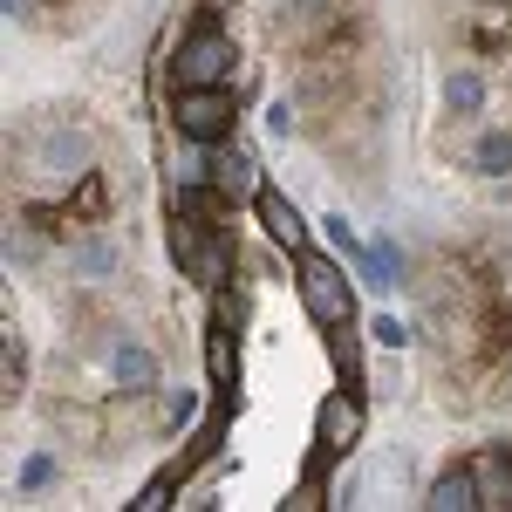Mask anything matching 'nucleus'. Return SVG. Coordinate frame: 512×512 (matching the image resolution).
<instances>
[{
    "label": "nucleus",
    "instance_id": "f257e3e1",
    "mask_svg": "<svg viewBox=\"0 0 512 512\" xmlns=\"http://www.w3.org/2000/svg\"><path fill=\"white\" fill-rule=\"evenodd\" d=\"M171 253H178V267L205 287V294H219V287H233V233L219 226V219H198V212H171Z\"/></svg>",
    "mask_w": 512,
    "mask_h": 512
},
{
    "label": "nucleus",
    "instance_id": "f03ea898",
    "mask_svg": "<svg viewBox=\"0 0 512 512\" xmlns=\"http://www.w3.org/2000/svg\"><path fill=\"white\" fill-rule=\"evenodd\" d=\"M233 41L219 35V14L212 7H198L192 14V35H185V48L171 55V82L178 89H205V82H226L233 76Z\"/></svg>",
    "mask_w": 512,
    "mask_h": 512
},
{
    "label": "nucleus",
    "instance_id": "7ed1b4c3",
    "mask_svg": "<svg viewBox=\"0 0 512 512\" xmlns=\"http://www.w3.org/2000/svg\"><path fill=\"white\" fill-rule=\"evenodd\" d=\"M294 287H301V301H308V315L321 321V335L328 328H349V315H355V294H349V280H342V267L328 260V253H301L294 260Z\"/></svg>",
    "mask_w": 512,
    "mask_h": 512
},
{
    "label": "nucleus",
    "instance_id": "20e7f679",
    "mask_svg": "<svg viewBox=\"0 0 512 512\" xmlns=\"http://www.w3.org/2000/svg\"><path fill=\"white\" fill-rule=\"evenodd\" d=\"M233 117H239V96L226 82H205V89H178V96H171V123H178L185 144H219V137H233Z\"/></svg>",
    "mask_w": 512,
    "mask_h": 512
},
{
    "label": "nucleus",
    "instance_id": "39448f33",
    "mask_svg": "<svg viewBox=\"0 0 512 512\" xmlns=\"http://www.w3.org/2000/svg\"><path fill=\"white\" fill-rule=\"evenodd\" d=\"M198 164H205V185H219V192L233 198V205H253L260 178H253V164L239 158L226 137H219V144H198Z\"/></svg>",
    "mask_w": 512,
    "mask_h": 512
},
{
    "label": "nucleus",
    "instance_id": "423d86ee",
    "mask_svg": "<svg viewBox=\"0 0 512 512\" xmlns=\"http://www.w3.org/2000/svg\"><path fill=\"white\" fill-rule=\"evenodd\" d=\"M315 437H321V451H328V458H342L355 437H362V396H355V383H349V390H335L328 403H321Z\"/></svg>",
    "mask_w": 512,
    "mask_h": 512
},
{
    "label": "nucleus",
    "instance_id": "0eeeda50",
    "mask_svg": "<svg viewBox=\"0 0 512 512\" xmlns=\"http://www.w3.org/2000/svg\"><path fill=\"white\" fill-rule=\"evenodd\" d=\"M253 212H260V226H267V239H274L280 253H308V226H301V212H294L274 185L253 192Z\"/></svg>",
    "mask_w": 512,
    "mask_h": 512
},
{
    "label": "nucleus",
    "instance_id": "6e6552de",
    "mask_svg": "<svg viewBox=\"0 0 512 512\" xmlns=\"http://www.w3.org/2000/svg\"><path fill=\"white\" fill-rule=\"evenodd\" d=\"M424 499H431L437 512H472V506H485V499H478V465H451V472L437 478Z\"/></svg>",
    "mask_w": 512,
    "mask_h": 512
},
{
    "label": "nucleus",
    "instance_id": "1a4fd4ad",
    "mask_svg": "<svg viewBox=\"0 0 512 512\" xmlns=\"http://www.w3.org/2000/svg\"><path fill=\"white\" fill-rule=\"evenodd\" d=\"M205 362H212V383H219V403H233V383H239V342L233 328H205Z\"/></svg>",
    "mask_w": 512,
    "mask_h": 512
},
{
    "label": "nucleus",
    "instance_id": "9d476101",
    "mask_svg": "<svg viewBox=\"0 0 512 512\" xmlns=\"http://www.w3.org/2000/svg\"><path fill=\"white\" fill-rule=\"evenodd\" d=\"M478 499L512 512V451H506V444H492V451L478 458Z\"/></svg>",
    "mask_w": 512,
    "mask_h": 512
},
{
    "label": "nucleus",
    "instance_id": "9b49d317",
    "mask_svg": "<svg viewBox=\"0 0 512 512\" xmlns=\"http://www.w3.org/2000/svg\"><path fill=\"white\" fill-rule=\"evenodd\" d=\"M110 376H117V390H151V383H158V355L151 349H117V369H110Z\"/></svg>",
    "mask_w": 512,
    "mask_h": 512
},
{
    "label": "nucleus",
    "instance_id": "f8f14e48",
    "mask_svg": "<svg viewBox=\"0 0 512 512\" xmlns=\"http://www.w3.org/2000/svg\"><path fill=\"white\" fill-rule=\"evenodd\" d=\"M472 171H478V178H512V137H506V130H492V137H478V151H472Z\"/></svg>",
    "mask_w": 512,
    "mask_h": 512
},
{
    "label": "nucleus",
    "instance_id": "ddd939ff",
    "mask_svg": "<svg viewBox=\"0 0 512 512\" xmlns=\"http://www.w3.org/2000/svg\"><path fill=\"white\" fill-rule=\"evenodd\" d=\"M444 103H451V110H458V117H472L478 103H485V82H478L472 69H458V76L444 82Z\"/></svg>",
    "mask_w": 512,
    "mask_h": 512
},
{
    "label": "nucleus",
    "instance_id": "4468645a",
    "mask_svg": "<svg viewBox=\"0 0 512 512\" xmlns=\"http://www.w3.org/2000/svg\"><path fill=\"white\" fill-rule=\"evenodd\" d=\"M48 485H55V458H48V451H35V458L21 465V478H14V492L28 499V492H48Z\"/></svg>",
    "mask_w": 512,
    "mask_h": 512
},
{
    "label": "nucleus",
    "instance_id": "2eb2a0df",
    "mask_svg": "<svg viewBox=\"0 0 512 512\" xmlns=\"http://www.w3.org/2000/svg\"><path fill=\"white\" fill-rule=\"evenodd\" d=\"M0 376H7V396H21V383H28V349H21V328L14 321H7V369Z\"/></svg>",
    "mask_w": 512,
    "mask_h": 512
},
{
    "label": "nucleus",
    "instance_id": "dca6fc26",
    "mask_svg": "<svg viewBox=\"0 0 512 512\" xmlns=\"http://www.w3.org/2000/svg\"><path fill=\"white\" fill-rule=\"evenodd\" d=\"M171 499H178V472L151 478V485H144V492H137V499H130V506H137V512H164V506H171Z\"/></svg>",
    "mask_w": 512,
    "mask_h": 512
},
{
    "label": "nucleus",
    "instance_id": "f3484780",
    "mask_svg": "<svg viewBox=\"0 0 512 512\" xmlns=\"http://www.w3.org/2000/svg\"><path fill=\"white\" fill-rule=\"evenodd\" d=\"M110 267H117V260H110V246H103V239H96V246H82V253H76V274H82V280H103Z\"/></svg>",
    "mask_w": 512,
    "mask_h": 512
},
{
    "label": "nucleus",
    "instance_id": "a211bd4d",
    "mask_svg": "<svg viewBox=\"0 0 512 512\" xmlns=\"http://www.w3.org/2000/svg\"><path fill=\"white\" fill-rule=\"evenodd\" d=\"M328 239H335V246H342V253H349L355 267H362V253H369V246H362V239L349 233V219H328Z\"/></svg>",
    "mask_w": 512,
    "mask_h": 512
},
{
    "label": "nucleus",
    "instance_id": "6ab92c4d",
    "mask_svg": "<svg viewBox=\"0 0 512 512\" xmlns=\"http://www.w3.org/2000/svg\"><path fill=\"white\" fill-rule=\"evenodd\" d=\"M246 321V301H239L233 287H219V328H239Z\"/></svg>",
    "mask_w": 512,
    "mask_h": 512
},
{
    "label": "nucleus",
    "instance_id": "aec40b11",
    "mask_svg": "<svg viewBox=\"0 0 512 512\" xmlns=\"http://www.w3.org/2000/svg\"><path fill=\"white\" fill-rule=\"evenodd\" d=\"M376 342H383V349H403V321H390V315H376Z\"/></svg>",
    "mask_w": 512,
    "mask_h": 512
},
{
    "label": "nucleus",
    "instance_id": "412c9836",
    "mask_svg": "<svg viewBox=\"0 0 512 512\" xmlns=\"http://www.w3.org/2000/svg\"><path fill=\"white\" fill-rule=\"evenodd\" d=\"M301 506H321V485H294L287 492V512H301Z\"/></svg>",
    "mask_w": 512,
    "mask_h": 512
},
{
    "label": "nucleus",
    "instance_id": "4be33fe9",
    "mask_svg": "<svg viewBox=\"0 0 512 512\" xmlns=\"http://www.w3.org/2000/svg\"><path fill=\"white\" fill-rule=\"evenodd\" d=\"M7 7H14V14H21V7H28V0H7Z\"/></svg>",
    "mask_w": 512,
    "mask_h": 512
}]
</instances>
